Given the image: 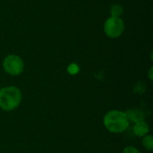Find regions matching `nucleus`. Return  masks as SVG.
<instances>
[{
    "label": "nucleus",
    "mask_w": 153,
    "mask_h": 153,
    "mask_svg": "<svg viewBox=\"0 0 153 153\" xmlns=\"http://www.w3.org/2000/svg\"><path fill=\"white\" fill-rule=\"evenodd\" d=\"M125 113H126V117H127L129 122L136 123V122H139V121H142L144 119L143 113L138 109H135V108L127 109Z\"/></svg>",
    "instance_id": "423d86ee"
},
{
    "label": "nucleus",
    "mask_w": 153,
    "mask_h": 153,
    "mask_svg": "<svg viewBox=\"0 0 153 153\" xmlns=\"http://www.w3.org/2000/svg\"><path fill=\"white\" fill-rule=\"evenodd\" d=\"M103 125L111 134H122L127 130L130 122L124 111L113 109L104 116Z\"/></svg>",
    "instance_id": "f257e3e1"
},
{
    "label": "nucleus",
    "mask_w": 153,
    "mask_h": 153,
    "mask_svg": "<svg viewBox=\"0 0 153 153\" xmlns=\"http://www.w3.org/2000/svg\"><path fill=\"white\" fill-rule=\"evenodd\" d=\"M123 153H141L140 151L134 146H127L123 150Z\"/></svg>",
    "instance_id": "9d476101"
},
{
    "label": "nucleus",
    "mask_w": 153,
    "mask_h": 153,
    "mask_svg": "<svg viewBox=\"0 0 153 153\" xmlns=\"http://www.w3.org/2000/svg\"><path fill=\"white\" fill-rule=\"evenodd\" d=\"M3 69L9 75L18 76L24 70V62L21 56L10 54L3 60Z\"/></svg>",
    "instance_id": "7ed1b4c3"
},
{
    "label": "nucleus",
    "mask_w": 153,
    "mask_h": 153,
    "mask_svg": "<svg viewBox=\"0 0 153 153\" xmlns=\"http://www.w3.org/2000/svg\"><path fill=\"white\" fill-rule=\"evenodd\" d=\"M124 13V8L119 4H114L110 8V14L113 17H121Z\"/></svg>",
    "instance_id": "0eeeda50"
},
{
    "label": "nucleus",
    "mask_w": 153,
    "mask_h": 153,
    "mask_svg": "<svg viewBox=\"0 0 153 153\" xmlns=\"http://www.w3.org/2000/svg\"><path fill=\"white\" fill-rule=\"evenodd\" d=\"M22 100V93L16 86H6L0 89V108L9 112L17 108Z\"/></svg>",
    "instance_id": "f03ea898"
},
{
    "label": "nucleus",
    "mask_w": 153,
    "mask_h": 153,
    "mask_svg": "<svg viewBox=\"0 0 153 153\" xmlns=\"http://www.w3.org/2000/svg\"><path fill=\"white\" fill-rule=\"evenodd\" d=\"M150 132V126L147 122L144 120L139 121L134 123L133 126V133L137 137H143L147 134H149Z\"/></svg>",
    "instance_id": "39448f33"
},
{
    "label": "nucleus",
    "mask_w": 153,
    "mask_h": 153,
    "mask_svg": "<svg viewBox=\"0 0 153 153\" xmlns=\"http://www.w3.org/2000/svg\"><path fill=\"white\" fill-rule=\"evenodd\" d=\"M62 153H64V152H62Z\"/></svg>",
    "instance_id": "f8f14e48"
},
{
    "label": "nucleus",
    "mask_w": 153,
    "mask_h": 153,
    "mask_svg": "<svg viewBox=\"0 0 153 153\" xmlns=\"http://www.w3.org/2000/svg\"><path fill=\"white\" fill-rule=\"evenodd\" d=\"M153 67L152 66H151V68H150V70H149V73H148V77H149V79H150V81H152L153 80Z\"/></svg>",
    "instance_id": "9b49d317"
},
{
    "label": "nucleus",
    "mask_w": 153,
    "mask_h": 153,
    "mask_svg": "<svg viewBox=\"0 0 153 153\" xmlns=\"http://www.w3.org/2000/svg\"><path fill=\"white\" fill-rule=\"evenodd\" d=\"M79 70H80V68H79V66L76 65V64H71V65H69V66L67 67V71H68V73L69 74H76L78 72H79Z\"/></svg>",
    "instance_id": "1a4fd4ad"
},
{
    "label": "nucleus",
    "mask_w": 153,
    "mask_h": 153,
    "mask_svg": "<svg viewBox=\"0 0 153 153\" xmlns=\"http://www.w3.org/2000/svg\"><path fill=\"white\" fill-rule=\"evenodd\" d=\"M143 146L147 151H152L153 150V136L152 134H147L143 137L142 141Z\"/></svg>",
    "instance_id": "6e6552de"
},
{
    "label": "nucleus",
    "mask_w": 153,
    "mask_h": 153,
    "mask_svg": "<svg viewBox=\"0 0 153 153\" xmlns=\"http://www.w3.org/2000/svg\"><path fill=\"white\" fill-rule=\"evenodd\" d=\"M103 29L108 37L117 39L119 38L125 31V22L121 17L110 16L106 20Z\"/></svg>",
    "instance_id": "20e7f679"
}]
</instances>
